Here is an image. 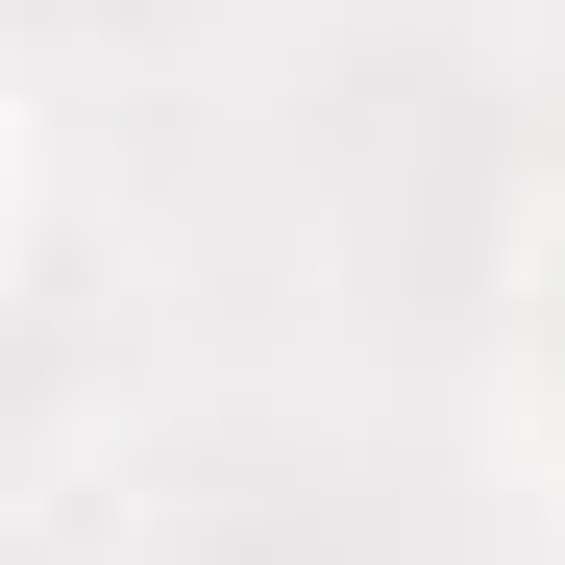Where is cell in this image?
<instances>
[{"mask_svg": "<svg viewBox=\"0 0 565 565\" xmlns=\"http://www.w3.org/2000/svg\"><path fill=\"white\" fill-rule=\"evenodd\" d=\"M0 222H25V148H0Z\"/></svg>", "mask_w": 565, "mask_h": 565, "instance_id": "1", "label": "cell"}]
</instances>
